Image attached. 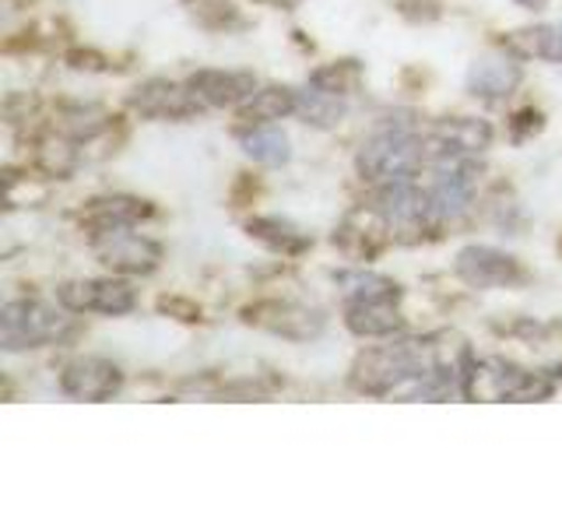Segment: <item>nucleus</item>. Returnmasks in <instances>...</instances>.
<instances>
[{
	"mask_svg": "<svg viewBox=\"0 0 562 527\" xmlns=\"http://www.w3.org/2000/svg\"><path fill=\"white\" fill-rule=\"evenodd\" d=\"M246 228H250V236H257L268 246H274V250H285V254L306 250V246H310V239L299 233V228H292L289 222H281V218H254Z\"/></svg>",
	"mask_w": 562,
	"mask_h": 527,
	"instance_id": "obj_21",
	"label": "nucleus"
},
{
	"mask_svg": "<svg viewBox=\"0 0 562 527\" xmlns=\"http://www.w3.org/2000/svg\"><path fill=\"white\" fill-rule=\"evenodd\" d=\"M257 4H271V8H281V11H292V8L303 4V0H257Z\"/></svg>",
	"mask_w": 562,
	"mask_h": 527,
	"instance_id": "obj_26",
	"label": "nucleus"
},
{
	"mask_svg": "<svg viewBox=\"0 0 562 527\" xmlns=\"http://www.w3.org/2000/svg\"><path fill=\"white\" fill-rule=\"evenodd\" d=\"M190 88L204 105H239L257 92V81L239 70H198L190 78Z\"/></svg>",
	"mask_w": 562,
	"mask_h": 527,
	"instance_id": "obj_14",
	"label": "nucleus"
},
{
	"mask_svg": "<svg viewBox=\"0 0 562 527\" xmlns=\"http://www.w3.org/2000/svg\"><path fill=\"white\" fill-rule=\"evenodd\" d=\"M474 162L471 158H436V172H432V183L426 190L429 198V215L436 222H447L464 215L471 198H474Z\"/></svg>",
	"mask_w": 562,
	"mask_h": 527,
	"instance_id": "obj_5",
	"label": "nucleus"
},
{
	"mask_svg": "<svg viewBox=\"0 0 562 527\" xmlns=\"http://www.w3.org/2000/svg\"><path fill=\"white\" fill-rule=\"evenodd\" d=\"M552 373H555V380H562V366H555V369H552Z\"/></svg>",
	"mask_w": 562,
	"mask_h": 527,
	"instance_id": "obj_28",
	"label": "nucleus"
},
{
	"mask_svg": "<svg viewBox=\"0 0 562 527\" xmlns=\"http://www.w3.org/2000/svg\"><path fill=\"white\" fill-rule=\"evenodd\" d=\"M70 330V316L53 310L40 299H14L0 310V345L4 351L40 348L46 341H57Z\"/></svg>",
	"mask_w": 562,
	"mask_h": 527,
	"instance_id": "obj_3",
	"label": "nucleus"
},
{
	"mask_svg": "<svg viewBox=\"0 0 562 527\" xmlns=\"http://www.w3.org/2000/svg\"><path fill=\"white\" fill-rule=\"evenodd\" d=\"M517 4H520V8H531V11H538V8L549 4V0H517Z\"/></svg>",
	"mask_w": 562,
	"mask_h": 527,
	"instance_id": "obj_27",
	"label": "nucleus"
},
{
	"mask_svg": "<svg viewBox=\"0 0 562 527\" xmlns=\"http://www.w3.org/2000/svg\"><path fill=\"white\" fill-rule=\"evenodd\" d=\"M123 383V373L99 356H85L64 366L60 373V391L75 401H110Z\"/></svg>",
	"mask_w": 562,
	"mask_h": 527,
	"instance_id": "obj_7",
	"label": "nucleus"
},
{
	"mask_svg": "<svg viewBox=\"0 0 562 527\" xmlns=\"http://www.w3.org/2000/svg\"><path fill=\"white\" fill-rule=\"evenodd\" d=\"M432 362L422 359V351L412 348V341L404 345H386L373 348L359 356L356 362V383L369 394H401L412 380H418Z\"/></svg>",
	"mask_w": 562,
	"mask_h": 527,
	"instance_id": "obj_4",
	"label": "nucleus"
},
{
	"mask_svg": "<svg viewBox=\"0 0 562 527\" xmlns=\"http://www.w3.org/2000/svg\"><path fill=\"white\" fill-rule=\"evenodd\" d=\"M457 274H461L471 289H499L520 281V264L492 246H464L457 254Z\"/></svg>",
	"mask_w": 562,
	"mask_h": 527,
	"instance_id": "obj_9",
	"label": "nucleus"
},
{
	"mask_svg": "<svg viewBox=\"0 0 562 527\" xmlns=\"http://www.w3.org/2000/svg\"><path fill=\"white\" fill-rule=\"evenodd\" d=\"M492 141V127L485 120H439L429 131V152L432 158H474L479 152L488 148Z\"/></svg>",
	"mask_w": 562,
	"mask_h": 527,
	"instance_id": "obj_11",
	"label": "nucleus"
},
{
	"mask_svg": "<svg viewBox=\"0 0 562 527\" xmlns=\"http://www.w3.org/2000/svg\"><path fill=\"white\" fill-rule=\"evenodd\" d=\"M295 113L306 123H313V127H334V123L345 116V102L338 96L313 88V92L295 96Z\"/></svg>",
	"mask_w": 562,
	"mask_h": 527,
	"instance_id": "obj_20",
	"label": "nucleus"
},
{
	"mask_svg": "<svg viewBox=\"0 0 562 527\" xmlns=\"http://www.w3.org/2000/svg\"><path fill=\"white\" fill-rule=\"evenodd\" d=\"M60 306L75 310V313H131L134 310V289L123 285V281H70L60 289Z\"/></svg>",
	"mask_w": 562,
	"mask_h": 527,
	"instance_id": "obj_8",
	"label": "nucleus"
},
{
	"mask_svg": "<svg viewBox=\"0 0 562 527\" xmlns=\"http://www.w3.org/2000/svg\"><path fill=\"white\" fill-rule=\"evenodd\" d=\"M552 391L555 383L549 377L527 373V369L503 359H488L464 373V397L479 401H549Z\"/></svg>",
	"mask_w": 562,
	"mask_h": 527,
	"instance_id": "obj_2",
	"label": "nucleus"
},
{
	"mask_svg": "<svg viewBox=\"0 0 562 527\" xmlns=\"http://www.w3.org/2000/svg\"><path fill=\"white\" fill-rule=\"evenodd\" d=\"M246 321L268 327V330L281 334V338H295V341L316 338V334L324 330L321 313L306 310V306H295V303H263V306L246 313Z\"/></svg>",
	"mask_w": 562,
	"mask_h": 527,
	"instance_id": "obj_12",
	"label": "nucleus"
},
{
	"mask_svg": "<svg viewBox=\"0 0 562 527\" xmlns=\"http://www.w3.org/2000/svg\"><path fill=\"white\" fill-rule=\"evenodd\" d=\"M345 324L359 338H386V334L401 330V316L394 303H348Z\"/></svg>",
	"mask_w": 562,
	"mask_h": 527,
	"instance_id": "obj_16",
	"label": "nucleus"
},
{
	"mask_svg": "<svg viewBox=\"0 0 562 527\" xmlns=\"http://www.w3.org/2000/svg\"><path fill=\"white\" fill-rule=\"evenodd\" d=\"M105 127V120L99 110H92V105H78V110H67L64 116V134L67 137H75V141H88V137H95L99 131Z\"/></svg>",
	"mask_w": 562,
	"mask_h": 527,
	"instance_id": "obj_23",
	"label": "nucleus"
},
{
	"mask_svg": "<svg viewBox=\"0 0 562 527\" xmlns=\"http://www.w3.org/2000/svg\"><path fill=\"white\" fill-rule=\"evenodd\" d=\"M158 306H162L166 313H180V321H198V306L180 303V299H162Z\"/></svg>",
	"mask_w": 562,
	"mask_h": 527,
	"instance_id": "obj_25",
	"label": "nucleus"
},
{
	"mask_svg": "<svg viewBox=\"0 0 562 527\" xmlns=\"http://www.w3.org/2000/svg\"><path fill=\"white\" fill-rule=\"evenodd\" d=\"M338 281L348 292V303H397L401 299V289L383 274H362L359 271V274H341Z\"/></svg>",
	"mask_w": 562,
	"mask_h": 527,
	"instance_id": "obj_19",
	"label": "nucleus"
},
{
	"mask_svg": "<svg viewBox=\"0 0 562 527\" xmlns=\"http://www.w3.org/2000/svg\"><path fill=\"white\" fill-rule=\"evenodd\" d=\"M131 105L151 120H187V116H198L204 102L198 99V92H193L190 85L180 88L172 81H148L131 96Z\"/></svg>",
	"mask_w": 562,
	"mask_h": 527,
	"instance_id": "obj_10",
	"label": "nucleus"
},
{
	"mask_svg": "<svg viewBox=\"0 0 562 527\" xmlns=\"http://www.w3.org/2000/svg\"><path fill=\"white\" fill-rule=\"evenodd\" d=\"M145 215H148V204L137 198H105V201H92V208L85 211V218L95 228V236L116 233V228H131Z\"/></svg>",
	"mask_w": 562,
	"mask_h": 527,
	"instance_id": "obj_15",
	"label": "nucleus"
},
{
	"mask_svg": "<svg viewBox=\"0 0 562 527\" xmlns=\"http://www.w3.org/2000/svg\"><path fill=\"white\" fill-rule=\"evenodd\" d=\"M239 145L243 152L254 158L260 166H285L289 162V137L274 131V127H254V131H243L239 134Z\"/></svg>",
	"mask_w": 562,
	"mask_h": 527,
	"instance_id": "obj_18",
	"label": "nucleus"
},
{
	"mask_svg": "<svg viewBox=\"0 0 562 527\" xmlns=\"http://www.w3.org/2000/svg\"><path fill=\"white\" fill-rule=\"evenodd\" d=\"M422 162V141L408 120H386L359 152V169L369 180H408Z\"/></svg>",
	"mask_w": 562,
	"mask_h": 527,
	"instance_id": "obj_1",
	"label": "nucleus"
},
{
	"mask_svg": "<svg viewBox=\"0 0 562 527\" xmlns=\"http://www.w3.org/2000/svg\"><path fill=\"white\" fill-rule=\"evenodd\" d=\"M95 250L105 268L123 271V274H148L158 268V260H162V246L145 236H134L127 228L95 236Z\"/></svg>",
	"mask_w": 562,
	"mask_h": 527,
	"instance_id": "obj_6",
	"label": "nucleus"
},
{
	"mask_svg": "<svg viewBox=\"0 0 562 527\" xmlns=\"http://www.w3.org/2000/svg\"><path fill=\"white\" fill-rule=\"evenodd\" d=\"M295 113V92L292 88H260V92H254L250 99L243 102L239 116L246 123H268V120H281Z\"/></svg>",
	"mask_w": 562,
	"mask_h": 527,
	"instance_id": "obj_17",
	"label": "nucleus"
},
{
	"mask_svg": "<svg viewBox=\"0 0 562 527\" xmlns=\"http://www.w3.org/2000/svg\"><path fill=\"white\" fill-rule=\"evenodd\" d=\"M520 85V64L514 53H485L468 70V92L479 99H503Z\"/></svg>",
	"mask_w": 562,
	"mask_h": 527,
	"instance_id": "obj_13",
	"label": "nucleus"
},
{
	"mask_svg": "<svg viewBox=\"0 0 562 527\" xmlns=\"http://www.w3.org/2000/svg\"><path fill=\"white\" fill-rule=\"evenodd\" d=\"M541 57L562 64V25H541Z\"/></svg>",
	"mask_w": 562,
	"mask_h": 527,
	"instance_id": "obj_24",
	"label": "nucleus"
},
{
	"mask_svg": "<svg viewBox=\"0 0 562 527\" xmlns=\"http://www.w3.org/2000/svg\"><path fill=\"white\" fill-rule=\"evenodd\" d=\"M359 78L362 70L356 60H341V64H330V67H321L313 70V88H321V92H330V96H348L359 88Z\"/></svg>",
	"mask_w": 562,
	"mask_h": 527,
	"instance_id": "obj_22",
	"label": "nucleus"
}]
</instances>
